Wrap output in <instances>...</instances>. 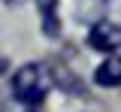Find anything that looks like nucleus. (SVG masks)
Here are the masks:
<instances>
[{
  "mask_svg": "<svg viewBox=\"0 0 121 112\" xmlns=\"http://www.w3.org/2000/svg\"><path fill=\"white\" fill-rule=\"evenodd\" d=\"M45 88H48V76L39 64H24L15 70L12 76V94L24 103V106H36L45 97Z\"/></svg>",
  "mask_w": 121,
  "mask_h": 112,
  "instance_id": "f257e3e1",
  "label": "nucleus"
},
{
  "mask_svg": "<svg viewBox=\"0 0 121 112\" xmlns=\"http://www.w3.org/2000/svg\"><path fill=\"white\" fill-rule=\"evenodd\" d=\"M6 3H24V0H6Z\"/></svg>",
  "mask_w": 121,
  "mask_h": 112,
  "instance_id": "423d86ee",
  "label": "nucleus"
},
{
  "mask_svg": "<svg viewBox=\"0 0 121 112\" xmlns=\"http://www.w3.org/2000/svg\"><path fill=\"white\" fill-rule=\"evenodd\" d=\"M39 9H43V24L48 36H58V21H55V0H39Z\"/></svg>",
  "mask_w": 121,
  "mask_h": 112,
  "instance_id": "20e7f679",
  "label": "nucleus"
},
{
  "mask_svg": "<svg viewBox=\"0 0 121 112\" xmlns=\"http://www.w3.org/2000/svg\"><path fill=\"white\" fill-rule=\"evenodd\" d=\"M88 43L91 48H97V52H115L121 48V24H112V21H100V24H94L88 33Z\"/></svg>",
  "mask_w": 121,
  "mask_h": 112,
  "instance_id": "f03ea898",
  "label": "nucleus"
},
{
  "mask_svg": "<svg viewBox=\"0 0 121 112\" xmlns=\"http://www.w3.org/2000/svg\"><path fill=\"white\" fill-rule=\"evenodd\" d=\"M94 82H97L100 88H118L121 85V58L118 55L106 58L103 64L94 70Z\"/></svg>",
  "mask_w": 121,
  "mask_h": 112,
  "instance_id": "7ed1b4c3",
  "label": "nucleus"
},
{
  "mask_svg": "<svg viewBox=\"0 0 121 112\" xmlns=\"http://www.w3.org/2000/svg\"><path fill=\"white\" fill-rule=\"evenodd\" d=\"M0 73H6V58L0 55Z\"/></svg>",
  "mask_w": 121,
  "mask_h": 112,
  "instance_id": "39448f33",
  "label": "nucleus"
}]
</instances>
